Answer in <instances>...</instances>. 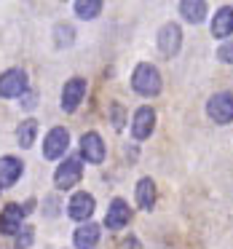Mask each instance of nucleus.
<instances>
[{"label": "nucleus", "mask_w": 233, "mask_h": 249, "mask_svg": "<svg viewBox=\"0 0 233 249\" xmlns=\"http://www.w3.org/2000/svg\"><path fill=\"white\" fill-rule=\"evenodd\" d=\"M81 177H83V161H81V156H70V158H65V161L56 166L54 185L59 190H70V188H75V185L81 182Z\"/></svg>", "instance_id": "2"}, {"label": "nucleus", "mask_w": 233, "mask_h": 249, "mask_svg": "<svg viewBox=\"0 0 233 249\" xmlns=\"http://www.w3.org/2000/svg\"><path fill=\"white\" fill-rule=\"evenodd\" d=\"M124 121H126V107L121 102H115L113 105V126H115V129H121V126H124Z\"/></svg>", "instance_id": "23"}, {"label": "nucleus", "mask_w": 233, "mask_h": 249, "mask_svg": "<svg viewBox=\"0 0 233 249\" xmlns=\"http://www.w3.org/2000/svg\"><path fill=\"white\" fill-rule=\"evenodd\" d=\"M19 99H22V107L24 110H33L35 105H38V91H30V89H27V91H24Z\"/></svg>", "instance_id": "24"}, {"label": "nucleus", "mask_w": 233, "mask_h": 249, "mask_svg": "<svg viewBox=\"0 0 233 249\" xmlns=\"http://www.w3.org/2000/svg\"><path fill=\"white\" fill-rule=\"evenodd\" d=\"M81 161L89 163H102L105 161V140L97 134V131H86L81 137Z\"/></svg>", "instance_id": "6"}, {"label": "nucleus", "mask_w": 233, "mask_h": 249, "mask_svg": "<svg viewBox=\"0 0 233 249\" xmlns=\"http://www.w3.org/2000/svg\"><path fill=\"white\" fill-rule=\"evenodd\" d=\"M24 214H27V209H24L22 204H8L6 209H3V214H0V233H3V236H17L24 228L22 225Z\"/></svg>", "instance_id": "7"}, {"label": "nucleus", "mask_w": 233, "mask_h": 249, "mask_svg": "<svg viewBox=\"0 0 233 249\" xmlns=\"http://www.w3.org/2000/svg\"><path fill=\"white\" fill-rule=\"evenodd\" d=\"M33 238H35L33 228H22V231L14 236V244H17V249H27L30 244H33Z\"/></svg>", "instance_id": "21"}, {"label": "nucleus", "mask_w": 233, "mask_h": 249, "mask_svg": "<svg viewBox=\"0 0 233 249\" xmlns=\"http://www.w3.org/2000/svg\"><path fill=\"white\" fill-rule=\"evenodd\" d=\"M99 241V225H94V222H86V225H81L75 231V236H72V244H75V249H94Z\"/></svg>", "instance_id": "16"}, {"label": "nucleus", "mask_w": 233, "mask_h": 249, "mask_svg": "<svg viewBox=\"0 0 233 249\" xmlns=\"http://www.w3.org/2000/svg\"><path fill=\"white\" fill-rule=\"evenodd\" d=\"M179 14H182L190 24H201L206 17V3L204 0H185V3H179Z\"/></svg>", "instance_id": "17"}, {"label": "nucleus", "mask_w": 233, "mask_h": 249, "mask_svg": "<svg viewBox=\"0 0 233 249\" xmlns=\"http://www.w3.org/2000/svg\"><path fill=\"white\" fill-rule=\"evenodd\" d=\"M206 115L220 126L231 124L233 121V91H217L206 102Z\"/></svg>", "instance_id": "3"}, {"label": "nucleus", "mask_w": 233, "mask_h": 249, "mask_svg": "<svg viewBox=\"0 0 233 249\" xmlns=\"http://www.w3.org/2000/svg\"><path fill=\"white\" fill-rule=\"evenodd\" d=\"M179 46H182V30L177 24H163L158 30V49H161V54L166 59H172V56H177Z\"/></svg>", "instance_id": "8"}, {"label": "nucleus", "mask_w": 233, "mask_h": 249, "mask_svg": "<svg viewBox=\"0 0 233 249\" xmlns=\"http://www.w3.org/2000/svg\"><path fill=\"white\" fill-rule=\"evenodd\" d=\"M212 35L215 38H231L233 35V8L222 6L212 19Z\"/></svg>", "instance_id": "15"}, {"label": "nucleus", "mask_w": 233, "mask_h": 249, "mask_svg": "<svg viewBox=\"0 0 233 249\" xmlns=\"http://www.w3.org/2000/svg\"><path fill=\"white\" fill-rule=\"evenodd\" d=\"M94 209H97V204H94V198L89 193H75L70 198V204H67V214L72 217V220H89V217L94 214Z\"/></svg>", "instance_id": "12"}, {"label": "nucleus", "mask_w": 233, "mask_h": 249, "mask_svg": "<svg viewBox=\"0 0 233 249\" xmlns=\"http://www.w3.org/2000/svg\"><path fill=\"white\" fill-rule=\"evenodd\" d=\"M129 220H131L129 204H126L124 198L110 201V209H108V214H105V225H108L110 231H124V228L129 225Z\"/></svg>", "instance_id": "10"}, {"label": "nucleus", "mask_w": 233, "mask_h": 249, "mask_svg": "<svg viewBox=\"0 0 233 249\" xmlns=\"http://www.w3.org/2000/svg\"><path fill=\"white\" fill-rule=\"evenodd\" d=\"M54 35H56V46H70L72 43V38H75V30L70 27V24H59V27L54 30Z\"/></svg>", "instance_id": "20"}, {"label": "nucleus", "mask_w": 233, "mask_h": 249, "mask_svg": "<svg viewBox=\"0 0 233 249\" xmlns=\"http://www.w3.org/2000/svg\"><path fill=\"white\" fill-rule=\"evenodd\" d=\"M75 14L81 19H94L102 14V3L99 0H81V3H75Z\"/></svg>", "instance_id": "19"}, {"label": "nucleus", "mask_w": 233, "mask_h": 249, "mask_svg": "<svg viewBox=\"0 0 233 249\" xmlns=\"http://www.w3.org/2000/svg\"><path fill=\"white\" fill-rule=\"evenodd\" d=\"M35 137H38V121L27 118L17 129V140H19V145H22V147H33L35 145Z\"/></svg>", "instance_id": "18"}, {"label": "nucleus", "mask_w": 233, "mask_h": 249, "mask_svg": "<svg viewBox=\"0 0 233 249\" xmlns=\"http://www.w3.org/2000/svg\"><path fill=\"white\" fill-rule=\"evenodd\" d=\"M161 72L156 70V65H150V62H142V65L134 67V72H131V89H134L140 97H156L158 91H161Z\"/></svg>", "instance_id": "1"}, {"label": "nucleus", "mask_w": 233, "mask_h": 249, "mask_svg": "<svg viewBox=\"0 0 233 249\" xmlns=\"http://www.w3.org/2000/svg\"><path fill=\"white\" fill-rule=\"evenodd\" d=\"M83 97H86V81L83 78H70L62 89V110L65 113H75L81 107Z\"/></svg>", "instance_id": "5"}, {"label": "nucleus", "mask_w": 233, "mask_h": 249, "mask_svg": "<svg viewBox=\"0 0 233 249\" xmlns=\"http://www.w3.org/2000/svg\"><path fill=\"white\" fill-rule=\"evenodd\" d=\"M134 198H137V206L142 212H150L156 206V182L150 177H142L137 182V190H134Z\"/></svg>", "instance_id": "14"}, {"label": "nucleus", "mask_w": 233, "mask_h": 249, "mask_svg": "<svg viewBox=\"0 0 233 249\" xmlns=\"http://www.w3.org/2000/svg\"><path fill=\"white\" fill-rule=\"evenodd\" d=\"M27 91V72L19 70V67H11L0 75V97L6 99H19Z\"/></svg>", "instance_id": "4"}, {"label": "nucleus", "mask_w": 233, "mask_h": 249, "mask_svg": "<svg viewBox=\"0 0 233 249\" xmlns=\"http://www.w3.org/2000/svg\"><path fill=\"white\" fill-rule=\"evenodd\" d=\"M217 59H220V62H228V65H233V38L225 40V43L217 49Z\"/></svg>", "instance_id": "22"}, {"label": "nucleus", "mask_w": 233, "mask_h": 249, "mask_svg": "<svg viewBox=\"0 0 233 249\" xmlns=\"http://www.w3.org/2000/svg\"><path fill=\"white\" fill-rule=\"evenodd\" d=\"M24 172V163L14 156H3L0 158V188H11L17 185V179L22 177Z\"/></svg>", "instance_id": "13"}, {"label": "nucleus", "mask_w": 233, "mask_h": 249, "mask_svg": "<svg viewBox=\"0 0 233 249\" xmlns=\"http://www.w3.org/2000/svg\"><path fill=\"white\" fill-rule=\"evenodd\" d=\"M153 129H156V113H153V107H140L134 113V121H131L134 140H147L153 134Z\"/></svg>", "instance_id": "11"}, {"label": "nucleus", "mask_w": 233, "mask_h": 249, "mask_svg": "<svg viewBox=\"0 0 233 249\" xmlns=\"http://www.w3.org/2000/svg\"><path fill=\"white\" fill-rule=\"evenodd\" d=\"M67 145H70V134H67V129L56 126V129H51L49 134H46V140H43V156L51 158V161H56L59 156H65Z\"/></svg>", "instance_id": "9"}]
</instances>
